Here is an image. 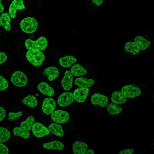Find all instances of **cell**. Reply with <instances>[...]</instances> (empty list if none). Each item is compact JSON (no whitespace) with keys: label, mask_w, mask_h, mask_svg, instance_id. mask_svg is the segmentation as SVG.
Here are the masks:
<instances>
[{"label":"cell","mask_w":154,"mask_h":154,"mask_svg":"<svg viewBox=\"0 0 154 154\" xmlns=\"http://www.w3.org/2000/svg\"><path fill=\"white\" fill-rule=\"evenodd\" d=\"M37 88L41 92L46 95L51 97L54 94V89L46 82H40L38 84Z\"/></svg>","instance_id":"9a60e30c"},{"label":"cell","mask_w":154,"mask_h":154,"mask_svg":"<svg viewBox=\"0 0 154 154\" xmlns=\"http://www.w3.org/2000/svg\"><path fill=\"white\" fill-rule=\"evenodd\" d=\"M10 137L11 133L6 128L0 127V143H4L6 142Z\"/></svg>","instance_id":"f546056e"},{"label":"cell","mask_w":154,"mask_h":154,"mask_svg":"<svg viewBox=\"0 0 154 154\" xmlns=\"http://www.w3.org/2000/svg\"><path fill=\"white\" fill-rule=\"evenodd\" d=\"M134 42L137 45L140 50H144L147 49L150 46V41L145 39L141 36H136L134 38Z\"/></svg>","instance_id":"ffe728a7"},{"label":"cell","mask_w":154,"mask_h":154,"mask_svg":"<svg viewBox=\"0 0 154 154\" xmlns=\"http://www.w3.org/2000/svg\"><path fill=\"white\" fill-rule=\"evenodd\" d=\"M23 115V112L22 111H20L17 112H10L8 113V120L11 122L15 119H16Z\"/></svg>","instance_id":"4dcf8cb0"},{"label":"cell","mask_w":154,"mask_h":154,"mask_svg":"<svg viewBox=\"0 0 154 154\" xmlns=\"http://www.w3.org/2000/svg\"><path fill=\"white\" fill-rule=\"evenodd\" d=\"M8 81L2 76L0 75V91H4L8 87Z\"/></svg>","instance_id":"1f68e13d"},{"label":"cell","mask_w":154,"mask_h":154,"mask_svg":"<svg viewBox=\"0 0 154 154\" xmlns=\"http://www.w3.org/2000/svg\"><path fill=\"white\" fill-rule=\"evenodd\" d=\"M6 54L3 52H0V65L5 62L7 60Z\"/></svg>","instance_id":"e575fe53"},{"label":"cell","mask_w":154,"mask_h":154,"mask_svg":"<svg viewBox=\"0 0 154 154\" xmlns=\"http://www.w3.org/2000/svg\"><path fill=\"white\" fill-rule=\"evenodd\" d=\"M103 0H92L93 3L98 6H100L103 3Z\"/></svg>","instance_id":"8d00e7d4"},{"label":"cell","mask_w":154,"mask_h":154,"mask_svg":"<svg viewBox=\"0 0 154 154\" xmlns=\"http://www.w3.org/2000/svg\"><path fill=\"white\" fill-rule=\"evenodd\" d=\"M94 152L92 149L86 150L84 152L83 154H94Z\"/></svg>","instance_id":"74e56055"},{"label":"cell","mask_w":154,"mask_h":154,"mask_svg":"<svg viewBox=\"0 0 154 154\" xmlns=\"http://www.w3.org/2000/svg\"><path fill=\"white\" fill-rule=\"evenodd\" d=\"M22 30L27 33H32L37 30L38 24L36 20L31 17H26L22 20L20 23Z\"/></svg>","instance_id":"3957f363"},{"label":"cell","mask_w":154,"mask_h":154,"mask_svg":"<svg viewBox=\"0 0 154 154\" xmlns=\"http://www.w3.org/2000/svg\"><path fill=\"white\" fill-rule=\"evenodd\" d=\"M125 51L132 53L133 54H138L140 51L139 48L134 42H128L124 45Z\"/></svg>","instance_id":"cb8c5ba5"},{"label":"cell","mask_w":154,"mask_h":154,"mask_svg":"<svg viewBox=\"0 0 154 154\" xmlns=\"http://www.w3.org/2000/svg\"><path fill=\"white\" fill-rule=\"evenodd\" d=\"M56 107V102L51 98H46L45 99L42 105V110L44 113L49 115L52 113Z\"/></svg>","instance_id":"30bf717a"},{"label":"cell","mask_w":154,"mask_h":154,"mask_svg":"<svg viewBox=\"0 0 154 154\" xmlns=\"http://www.w3.org/2000/svg\"><path fill=\"white\" fill-rule=\"evenodd\" d=\"M48 44L47 40L43 36L40 37L35 41L28 39L25 42V46L27 49L40 51L45 49Z\"/></svg>","instance_id":"6da1fadb"},{"label":"cell","mask_w":154,"mask_h":154,"mask_svg":"<svg viewBox=\"0 0 154 154\" xmlns=\"http://www.w3.org/2000/svg\"><path fill=\"white\" fill-rule=\"evenodd\" d=\"M9 152V149L7 147L0 143V154H7Z\"/></svg>","instance_id":"d6a6232c"},{"label":"cell","mask_w":154,"mask_h":154,"mask_svg":"<svg viewBox=\"0 0 154 154\" xmlns=\"http://www.w3.org/2000/svg\"><path fill=\"white\" fill-rule=\"evenodd\" d=\"M13 131L14 136H20L24 139H27L30 137V134L29 131L20 127H15L13 129Z\"/></svg>","instance_id":"4316f807"},{"label":"cell","mask_w":154,"mask_h":154,"mask_svg":"<svg viewBox=\"0 0 154 154\" xmlns=\"http://www.w3.org/2000/svg\"><path fill=\"white\" fill-rule=\"evenodd\" d=\"M11 82L15 85L19 87L25 86L27 83L28 79L26 75L22 72L16 71L11 76Z\"/></svg>","instance_id":"277c9868"},{"label":"cell","mask_w":154,"mask_h":154,"mask_svg":"<svg viewBox=\"0 0 154 154\" xmlns=\"http://www.w3.org/2000/svg\"><path fill=\"white\" fill-rule=\"evenodd\" d=\"M74 83L79 88H86L92 86L94 84L95 81L93 79L80 77L75 79Z\"/></svg>","instance_id":"5bb4252c"},{"label":"cell","mask_w":154,"mask_h":154,"mask_svg":"<svg viewBox=\"0 0 154 154\" xmlns=\"http://www.w3.org/2000/svg\"><path fill=\"white\" fill-rule=\"evenodd\" d=\"M35 120L34 118L32 116H30L20 123V127L26 130L29 131L32 129Z\"/></svg>","instance_id":"83f0119b"},{"label":"cell","mask_w":154,"mask_h":154,"mask_svg":"<svg viewBox=\"0 0 154 154\" xmlns=\"http://www.w3.org/2000/svg\"><path fill=\"white\" fill-rule=\"evenodd\" d=\"M122 108L118 106L115 103H110L107 106V110L110 115H114L119 114L122 110Z\"/></svg>","instance_id":"f1b7e54d"},{"label":"cell","mask_w":154,"mask_h":154,"mask_svg":"<svg viewBox=\"0 0 154 154\" xmlns=\"http://www.w3.org/2000/svg\"><path fill=\"white\" fill-rule=\"evenodd\" d=\"M32 131L36 137L39 138L48 135L50 133L48 129L39 122L33 124Z\"/></svg>","instance_id":"52a82bcc"},{"label":"cell","mask_w":154,"mask_h":154,"mask_svg":"<svg viewBox=\"0 0 154 154\" xmlns=\"http://www.w3.org/2000/svg\"><path fill=\"white\" fill-rule=\"evenodd\" d=\"M0 20L1 25L6 30L9 31L11 29L10 16L7 12L2 13L0 16Z\"/></svg>","instance_id":"44dd1931"},{"label":"cell","mask_w":154,"mask_h":154,"mask_svg":"<svg viewBox=\"0 0 154 154\" xmlns=\"http://www.w3.org/2000/svg\"><path fill=\"white\" fill-rule=\"evenodd\" d=\"M51 117L53 122L59 124H62L65 123L69 120V116L66 111L57 110L54 111L51 113Z\"/></svg>","instance_id":"8992f818"},{"label":"cell","mask_w":154,"mask_h":154,"mask_svg":"<svg viewBox=\"0 0 154 154\" xmlns=\"http://www.w3.org/2000/svg\"><path fill=\"white\" fill-rule=\"evenodd\" d=\"M89 92L88 88H79L75 90L73 93L75 100L79 103H82L86 99Z\"/></svg>","instance_id":"7c38bea8"},{"label":"cell","mask_w":154,"mask_h":154,"mask_svg":"<svg viewBox=\"0 0 154 154\" xmlns=\"http://www.w3.org/2000/svg\"><path fill=\"white\" fill-rule=\"evenodd\" d=\"M1 24L0 20V26H1Z\"/></svg>","instance_id":"ab89813d"},{"label":"cell","mask_w":154,"mask_h":154,"mask_svg":"<svg viewBox=\"0 0 154 154\" xmlns=\"http://www.w3.org/2000/svg\"><path fill=\"white\" fill-rule=\"evenodd\" d=\"M88 147L86 143L84 142L76 141L72 145V150L75 154H83Z\"/></svg>","instance_id":"ac0fdd59"},{"label":"cell","mask_w":154,"mask_h":154,"mask_svg":"<svg viewBox=\"0 0 154 154\" xmlns=\"http://www.w3.org/2000/svg\"><path fill=\"white\" fill-rule=\"evenodd\" d=\"M75 100L72 93L65 92L59 96L57 100V103L60 106L65 107L72 103Z\"/></svg>","instance_id":"ba28073f"},{"label":"cell","mask_w":154,"mask_h":154,"mask_svg":"<svg viewBox=\"0 0 154 154\" xmlns=\"http://www.w3.org/2000/svg\"><path fill=\"white\" fill-rule=\"evenodd\" d=\"M91 101L94 105H98L102 107H104L107 105L108 100L106 96L97 93L91 96Z\"/></svg>","instance_id":"8fae6325"},{"label":"cell","mask_w":154,"mask_h":154,"mask_svg":"<svg viewBox=\"0 0 154 154\" xmlns=\"http://www.w3.org/2000/svg\"><path fill=\"white\" fill-rule=\"evenodd\" d=\"M77 62V59L71 56H66L61 57L59 60L60 65L64 67H70L73 64Z\"/></svg>","instance_id":"d6986e66"},{"label":"cell","mask_w":154,"mask_h":154,"mask_svg":"<svg viewBox=\"0 0 154 154\" xmlns=\"http://www.w3.org/2000/svg\"><path fill=\"white\" fill-rule=\"evenodd\" d=\"M25 7L23 0H13L9 8V14L12 18L15 17L17 10L25 9Z\"/></svg>","instance_id":"9c48e42d"},{"label":"cell","mask_w":154,"mask_h":154,"mask_svg":"<svg viewBox=\"0 0 154 154\" xmlns=\"http://www.w3.org/2000/svg\"><path fill=\"white\" fill-rule=\"evenodd\" d=\"M70 72L72 75L79 76L86 74L87 71L83 66L79 64L74 65L71 69Z\"/></svg>","instance_id":"d4e9b609"},{"label":"cell","mask_w":154,"mask_h":154,"mask_svg":"<svg viewBox=\"0 0 154 154\" xmlns=\"http://www.w3.org/2000/svg\"><path fill=\"white\" fill-rule=\"evenodd\" d=\"M6 112L5 109L2 107H0V122L5 117Z\"/></svg>","instance_id":"d590c367"},{"label":"cell","mask_w":154,"mask_h":154,"mask_svg":"<svg viewBox=\"0 0 154 154\" xmlns=\"http://www.w3.org/2000/svg\"><path fill=\"white\" fill-rule=\"evenodd\" d=\"M134 150L132 148L124 149L120 151L118 153L119 154H131L133 153Z\"/></svg>","instance_id":"836d02e7"},{"label":"cell","mask_w":154,"mask_h":154,"mask_svg":"<svg viewBox=\"0 0 154 154\" xmlns=\"http://www.w3.org/2000/svg\"><path fill=\"white\" fill-rule=\"evenodd\" d=\"M1 0H0V13L2 12L4 10V7L1 4Z\"/></svg>","instance_id":"f35d334b"},{"label":"cell","mask_w":154,"mask_h":154,"mask_svg":"<svg viewBox=\"0 0 154 154\" xmlns=\"http://www.w3.org/2000/svg\"><path fill=\"white\" fill-rule=\"evenodd\" d=\"M43 147L45 149L62 150L64 147V145L60 141L54 140L44 143L43 145Z\"/></svg>","instance_id":"603a6c76"},{"label":"cell","mask_w":154,"mask_h":154,"mask_svg":"<svg viewBox=\"0 0 154 154\" xmlns=\"http://www.w3.org/2000/svg\"><path fill=\"white\" fill-rule=\"evenodd\" d=\"M121 92L126 97L130 98L138 96L141 93V90L139 87L133 85L123 86L121 88Z\"/></svg>","instance_id":"5b68a950"},{"label":"cell","mask_w":154,"mask_h":154,"mask_svg":"<svg viewBox=\"0 0 154 154\" xmlns=\"http://www.w3.org/2000/svg\"><path fill=\"white\" fill-rule=\"evenodd\" d=\"M48 129L50 132L57 136L62 137L64 134L61 126L56 123H51L49 126Z\"/></svg>","instance_id":"7402d4cb"},{"label":"cell","mask_w":154,"mask_h":154,"mask_svg":"<svg viewBox=\"0 0 154 154\" xmlns=\"http://www.w3.org/2000/svg\"><path fill=\"white\" fill-rule=\"evenodd\" d=\"M22 103L31 107H36L38 104L36 98L32 95H29L23 98L22 100Z\"/></svg>","instance_id":"484cf974"},{"label":"cell","mask_w":154,"mask_h":154,"mask_svg":"<svg viewBox=\"0 0 154 154\" xmlns=\"http://www.w3.org/2000/svg\"><path fill=\"white\" fill-rule=\"evenodd\" d=\"M26 55L29 62L36 67L41 66L45 59L44 54L40 51L29 50L26 52Z\"/></svg>","instance_id":"7a4b0ae2"},{"label":"cell","mask_w":154,"mask_h":154,"mask_svg":"<svg viewBox=\"0 0 154 154\" xmlns=\"http://www.w3.org/2000/svg\"><path fill=\"white\" fill-rule=\"evenodd\" d=\"M73 77L69 71L65 72L61 81V84L63 89L66 91L70 90L72 86Z\"/></svg>","instance_id":"4fadbf2b"},{"label":"cell","mask_w":154,"mask_h":154,"mask_svg":"<svg viewBox=\"0 0 154 154\" xmlns=\"http://www.w3.org/2000/svg\"><path fill=\"white\" fill-rule=\"evenodd\" d=\"M127 99V97L122 92L115 91L111 95V100L112 102L116 104H123L126 102Z\"/></svg>","instance_id":"e0dca14e"},{"label":"cell","mask_w":154,"mask_h":154,"mask_svg":"<svg viewBox=\"0 0 154 154\" xmlns=\"http://www.w3.org/2000/svg\"><path fill=\"white\" fill-rule=\"evenodd\" d=\"M59 71L55 66H50L46 68L43 74L45 75L50 81H52L57 78L59 74Z\"/></svg>","instance_id":"2e32d148"}]
</instances>
